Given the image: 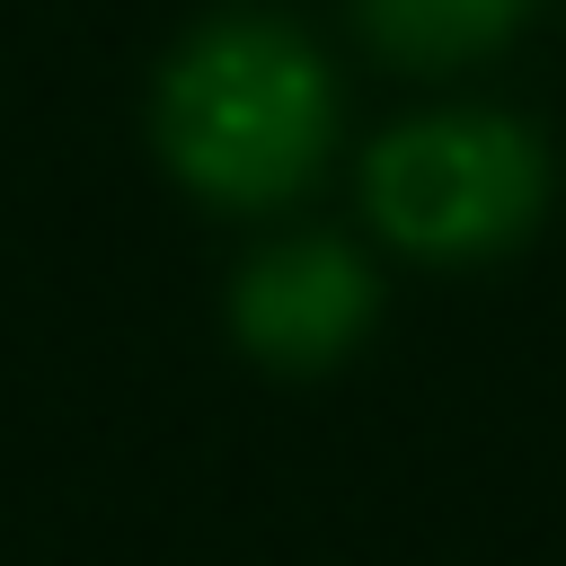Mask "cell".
I'll list each match as a JSON object with an SVG mask.
<instances>
[{"mask_svg":"<svg viewBox=\"0 0 566 566\" xmlns=\"http://www.w3.org/2000/svg\"><path fill=\"white\" fill-rule=\"evenodd\" d=\"M539 186H548V159L513 115L398 124L363 168L371 221L416 256H495L504 239L531 230Z\"/></svg>","mask_w":566,"mask_h":566,"instance_id":"obj_2","label":"cell"},{"mask_svg":"<svg viewBox=\"0 0 566 566\" xmlns=\"http://www.w3.org/2000/svg\"><path fill=\"white\" fill-rule=\"evenodd\" d=\"M327 71L274 18H221L159 71V150L212 203H283L327 159Z\"/></svg>","mask_w":566,"mask_h":566,"instance_id":"obj_1","label":"cell"},{"mask_svg":"<svg viewBox=\"0 0 566 566\" xmlns=\"http://www.w3.org/2000/svg\"><path fill=\"white\" fill-rule=\"evenodd\" d=\"M230 327L274 371H327L371 327V265L345 239H283L239 265Z\"/></svg>","mask_w":566,"mask_h":566,"instance_id":"obj_3","label":"cell"},{"mask_svg":"<svg viewBox=\"0 0 566 566\" xmlns=\"http://www.w3.org/2000/svg\"><path fill=\"white\" fill-rule=\"evenodd\" d=\"M513 18H522V0H363V35L416 71L495 53L513 35Z\"/></svg>","mask_w":566,"mask_h":566,"instance_id":"obj_4","label":"cell"}]
</instances>
